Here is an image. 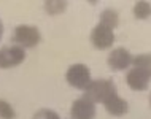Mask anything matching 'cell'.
Segmentation results:
<instances>
[{
    "mask_svg": "<svg viewBox=\"0 0 151 119\" xmlns=\"http://www.w3.org/2000/svg\"><path fill=\"white\" fill-rule=\"evenodd\" d=\"M115 95H118V89L111 80H91L84 89V97L92 103H105Z\"/></svg>",
    "mask_w": 151,
    "mask_h": 119,
    "instance_id": "obj_1",
    "label": "cell"
},
{
    "mask_svg": "<svg viewBox=\"0 0 151 119\" xmlns=\"http://www.w3.org/2000/svg\"><path fill=\"white\" fill-rule=\"evenodd\" d=\"M13 40L14 43L19 44V48H34L40 43L42 40V35H40V30L34 26H26V24H21L14 29L13 34Z\"/></svg>",
    "mask_w": 151,
    "mask_h": 119,
    "instance_id": "obj_2",
    "label": "cell"
},
{
    "mask_svg": "<svg viewBox=\"0 0 151 119\" xmlns=\"http://www.w3.org/2000/svg\"><path fill=\"white\" fill-rule=\"evenodd\" d=\"M67 83L75 89H86L88 84L91 83V72H89V67L84 64H73L68 67L67 70Z\"/></svg>",
    "mask_w": 151,
    "mask_h": 119,
    "instance_id": "obj_3",
    "label": "cell"
},
{
    "mask_svg": "<svg viewBox=\"0 0 151 119\" xmlns=\"http://www.w3.org/2000/svg\"><path fill=\"white\" fill-rule=\"evenodd\" d=\"M26 59V51L19 46H3L0 48V68H11L22 64Z\"/></svg>",
    "mask_w": 151,
    "mask_h": 119,
    "instance_id": "obj_4",
    "label": "cell"
},
{
    "mask_svg": "<svg viewBox=\"0 0 151 119\" xmlns=\"http://www.w3.org/2000/svg\"><path fill=\"white\" fill-rule=\"evenodd\" d=\"M91 42L97 49H107L111 48L113 43H115V35H113V30L105 26H96L91 32Z\"/></svg>",
    "mask_w": 151,
    "mask_h": 119,
    "instance_id": "obj_5",
    "label": "cell"
},
{
    "mask_svg": "<svg viewBox=\"0 0 151 119\" xmlns=\"http://www.w3.org/2000/svg\"><path fill=\"white\" fill-rule=\"evenodd\" d=\"M70 114L73 119H94V116H96V103H92L89 98L83 95L72 103Z\"/></svg>",
    "mask_w": 151,
    "mask_h": 119,
    "instance_id": "obj_6",
    "label": "cell"
},
{
    "mask_svg": "<svg viewBox=\"0 0 151 119\" xmlns=\"http://www.w3.org/2000/svg\"><path fill=\"white\" fill-rule=\"evenodd\" d=\"M132 54L124 48H116L108 54V67L111 70H126L130 64H132Z\"/></svg>",
    "mask_w": 151,
    "mask_h": 119,
    "instance_id": "obj_7",
    "label": "cell"
},
{
    "mask_svg": "<svg viewBox=\"0 0 151 119\" xmlns=\"http://www.w3.org/2000/svg\"><path fill=\"white\" fill-rule=\"evenodd\" d=\"M150 80H151V76L148 73L140 70V68H135V67L130 68L127 72V75H126V83L129 84V87L132 91H146V87L150 84Z\"/></svg>",
    "mask_w": 151,
    "mask_h": 119,
    "instance_id": "obj_8",
    "label": "cell"
},
{
    "mask_svg": "<svg viewBox=\"0 0 151 119\" xmlns=\"http://www.w3.org/2000/svg\"><path fill=\"white\" fill-rule=\"evenodd\" d=\"M105 110L108 111V114L111 116H122L129 111V105L124 98H121L119 95H115L111 97L108 102H105Z\"/></svg>",
    "mask_w": 151,
    "mask_h": 119,
    "instance_id": "obj_9",
    "label": "cell"
},
{
    "mask_svg": "<svg viewBox=\"0 0 151 119\" xmlns=\"http://www.w3.org/2000/svg\"><path fill=\"white\" fill-rule=\"evenodd\" d=\"M118 22H119V16H118V13L113 8H107V10L100 14V24L105 27H108V29H111V30L118 26Z\"/></svg>",
    "mask_w": 151,
    "mask_h": 119,
    "instance_id": "obj_10",
    "label": "cell"
},
{
    "mask_svg": "<svg viewBox=\"0 0 151 119\" xmlns=\"http://www.w3.org/2000/svg\"><path fill=\"white\" fill-rule=\"evenodd\" d=\"M132 64L135 68H140V70L146 72L151 76V52L148 54H138L132 59Z\"/></svg>",
    "mask_w": 151,
    "mask_h": 119,
    "instance_id": "obj_11",
    "label": "cell"
},
{
    "mask_svg": "<svg viewBox=\"0 0 151 119\" xmlns=\"http://www.w3.org/2000/svg\"><path fill=\"white\" fill-rule=\"evenodd\" d=\"M134 16L137 19H146L151 16V5L150 2H145V0H140L134 5Z\"/></svg>",
    "mask_w": 151,
    "mask_h": 119,
    "instance_id": "obj_12",
    "label": "cell"
},
{
    "mask_svg": "<svg viewBox=\"0 0 151 119\" xmlns=\"http://www.w3.org/2000/svg\"><path fill=\"white\" fill-rule=\"evenodd\" d=\"M45 8H46L48 14H59L64 13L65 8H67V2H58V0H52V2H45Z\"/></svg>",
    "mask_w": 151,
    "mask_h": 119,
    "instance_id": "obj_13",
    "label": "cell"
},
{
    "mask_svg": "<svg viewBox=\"0 0 151 119\" xmlns=\"http://www.w3.org/2000/svg\"><path fill=\"white\" fill-rule=\"evenodd\" d=\"M0 119H16L14 108L2 98H0Z\"/></svg>",
    "mask_w": 151,
    "mask_h": 119,
    "instance_id": "obj_14",
    "label": "cell"
},
{
    "mask_svg": "<svg viewBox=\"0 0 151 119\" xmlns=\"http://www.w3.org/2000/svg\"><path fill=\"white\" fill-rule=\"evenodd\" d=\"M32 119H59L58 113H54L52 110H40V111H37L34 114V118Z\"/></svg>",
    "mask_w": 151,
    "mask_h": 119,
    "instance_id": "obj_15",
    "label": "cell"
},
{
    "mask_svg": "<svg viewBox=\"0 0 151 119\" xmlns=\"http://www.w3.org/2000/svg\"><path fill=\"white\" fill-rule=\"evenodd\" d=\"M2 35H3V24L0 21V40H2Z\"/></svg>",
    "mask_w": 151,
    "mask_h": 119,
    "instance_id": "obj_16",
    "label": "cell"
},
{
    "mask_svg": "<svg viewBox=\"0 0 151 119\" xmlns=\"http://www.w3.org/2000/svg\"><path fill=\"white\" fill-rule=\"evenodd\" d=\"M150 105H151V95H150Z\"/></svg>",
    "mask_w": 151,
    "mask_h": 119,
    "instance_id": "obj_17",
    "label": "cell"
}]
</instances>
